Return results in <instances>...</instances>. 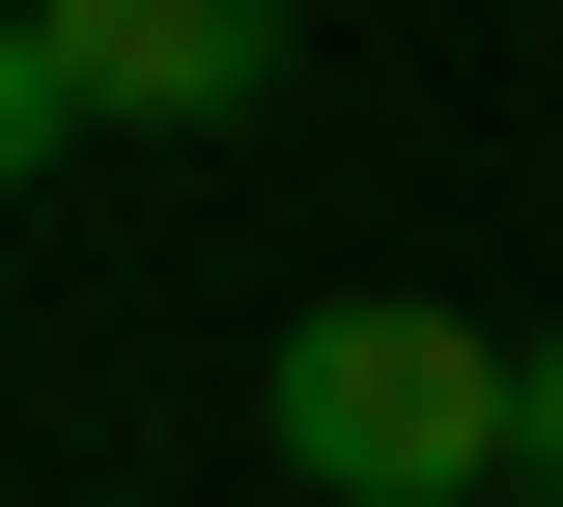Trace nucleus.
<instances>
[{
	"label": "nucleus",
	"instance_id": "nucleus-1",
	"mask_svg": "<svg viewBox=\"0 0 563 507\" xmlns=\"http://www.w3.org/2000/svg\"><path fill=\"white\" fill-rule=\"evenodd\" d=\"M254 423H282L310 507H479V480H507V339L422 310V283H339V310H282Z\"/></svg>",
	"mask_w": 563,
	"mask_h": 507
},
{
	"label": "nucleus",
	"instance_id": "nucleus-2",
	"mask_svg": "<svg viewBox=\"0 0 563 507\" xmlns=\"http://www.w3.org/2000/svg\"><path fill=\"white\" fill-rule=\"evenodd\" d=\"M29 29H57L85 142H113V113H169V142H225V113H254V85L310 57V0H29Z\"/></svg>",
	"mask_w": 563,
	"mask_h": 507
},
{
	"label": "nucleus",
	"instance_id": "nucleus-3",
	"mask_svg": "<svg viewBox=\"0 0 563 507\" xmlns=\"http://www.w3.org/2000/svg\"><path fill=\"white\" fill-rule=\"evenodd\" d=\"M85 142V85H57V29H29V0H0V198H29V169Z\"/></svg>",
	"mask_w": 563,
	"mask_h": 507
},
{
	"label": "nucleus",
	"instance_id": "nucleus-4",
	"mask_svg": "<svg viewBox=\"0 0 563 507\" xmlns=\"http://www.w3.org/2000/svg\"><path fill=\"white\" fill-rule=\"evenodd\" d=\"M507 480H563V339H507Z\"/></svg>",
	"mask_w": 563,
	"mask_h": 507
}]
</instances>
